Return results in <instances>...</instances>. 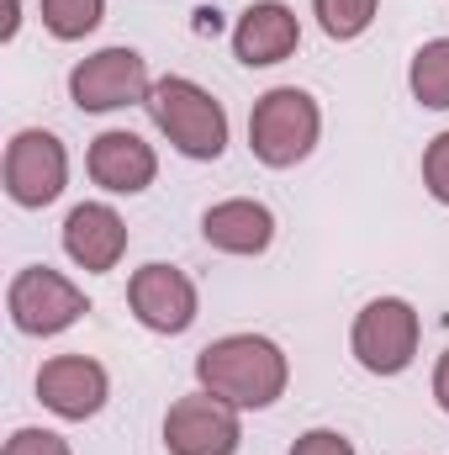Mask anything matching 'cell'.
I'll return each instance as SVG.
<instances>
[{"instance_id":"obj_18","label":"cell","mask_w":449,"mask_h":455,"mask_svg":"<svg viewBox=\"0 0 449 455\" xmlns=\"http://www.w3.org/2000/svg\"><path fill=\"white\" fill-rule=\"evenodd\" d=\"M423 186H429L434 202L449 207V132H439V138L429 143V154H423Z\"/></svg>"},{"instance_id":"obj_17","label":"cell","mask_w":449,"mask_h":455,"mask_svg":"<svg viewBox=\"0 0 449 455\" xmlns=\"http://www.w3.org/2000/svg\"><path fill=\"white\" fill-rule=\"evenodd\" d=\"M375 5L381 0H312V11H318V27L338 37V43H349V37H359L370 21H375Z\"/></svg>"},{"instance_id":"obj_3","label":"cell","mask_w":449,"mask_h":455,"mask_svg":"<svg viewBox=\"0 0 449 455\" xmlns=\"http://www.w3.org/2000/svg\"><path fill=\"white\" fill-rule=\"evenodd\" d=\"M318 127H323V112L307 91L296 85H280V91H264L254 101V116H248V148L259 164L270 170H291L312 154L318 143Z\"/></svg>"},{"instance_id":"obj_9","label":"cell","mask_w":449,"mask_h":455,"mask_svg":"<svg viewBox=\"0 0 449 455\" xmlns=\"http://www.w3.org/2000/svg\"><path fill=\"white\" fill-rule=\"evenodd\" d=\"M127 302H132L138 323L154 329V334H185L196 323V286L175 265H143V270H132Z\"/></svg>"},{"instance_id":"obj_2","label":"cell","mask_w":449,"mask_h":455,"mask_svg":"<svg viewBox=\"0 0 449 455\" xmlns=\"http://www.w3.org/2000/svg\"><path fill=\"white\" fill-rule=\"evenodd\" d=\"M148 116H154V127L185 154V159H217L227 148V112L223 101L212 96V91H201L196 80H180V75H169V80H159L154 91H148Z\"/></svg>"},{"instance_id":"obj_13","label":"cell","mask_w":449,"mask_h":455,"mask_svg":"<svg viewBox=\"0 0 449 455\" xmlns=\"http://www.w3.org/2000/svg\"><path fill=\"white\" fill-rule=\"evenodd\" d=\"M64 249L80 270H116V259L127 254V223L116 218L106 202H85L69 212L64 223Z\"/></svg>"},{"instance_id":"obj_12","label":"cell","mask_w":449,"mask_h":455,"mask_svg":"<svg viewBox=\"0 0 449 455\" xmlns=\"http://www.w3.org/2000/svg\"><path fill=\"white\" fill-rule=\"evenodd\" d=\"M91 180L96 186H106L116 196H138V191H148L154 186V175H159V159H154V148L138 138V132H101L96 143H91Z\"/></svg>"},{"instance_id":"obj_20","label":"cell","mask_w":449,"mask_h":455,"mask_svg":"<svg viewBox=\"0 0 449 455\" xmlns=\"http://www.w3.org/2000/svg\"><path fill=\"white\" fill-rule=\"evenodd\" d=\"M291 455H354V445H349L338 429H307V435L291 445Z\"/></svg>"},{"instance_id":"obj_10","label":"cell","mask_w":449,"mask_h":455,"mask_svg":"<svg viewBox=\"0 0 449 455\" xmlns=\"http://www.w3.org/2000/svg\"><path fill=\"white\" fill-rule=\"evenodd\" d=\"M106 392H112V381H106V371H101L91 355H53V360L37 371V397H43V408H53V413L69 419V424L96 419V413L106 408Z\"/></svg>"},{"instance_id":"obj_7","label":"cell","mask_w":449,"mask_h":455,"mask_svg":"<svg viewBox=\"0 0 449 455\" xmlns=\"http://www.w3.org/2000/svg\"><path fill=\"white\" fill-rule=\"evenodd\" d=\"M148 64L132 48H101L85 64H75L69 75V96L80 112H116V107H138L148 101Z\"/></svg>"},{"instance_id":"obj_5","label":"cell","mask_w":449,"mask_h":455,"mask_svg":"<svg viewBox=\"0 0 449 455\" xmlns=\"http://www.w3.org/2000/svg\"><path fill=\"white\" fill-rule=\"evenodd\" d=\"M354 360L370 371V376H397V371H407L413 365V355H418V313H413V302H402V297H375L359 318H354Z\"/></svg>"},{"instance_id":"obj_19","label":"cell","mask_w":449,"mask_h":455,"mask_svg":"<svg viewBox=\"0 0 449 455\" xmlns=\"http://www.w3.org/2000/svg\"><path fill=\"white\" fill-rule=\"evenodd\" d=\"M0 455H69V445H64L53 429H16Z\"/></svg>"},{"instance_id":"obj_6","label":"cell","mask_w":449,"mask_h":455,"mask_svg":"<svg viewBox=\"0 0 449 455\" xmlns=\"http://www.w3.org/2000/svg\"><path fill=\"white\" fill-rule=\"evenodd\" d=\"M64 180H69V154H64V143L53 132L27 127V132H16L5 143V196L16 207H48V202H59Z\"/></svg>"},{"instance_id":"obj_22","label":"cell","mask_w":449,"mask_h":455,"mask_svg":"<svg viewBox=\"0 0 449 455\" xmlns=\"http://www.w3.org/2000/svg\"><path fill=\"white\" fill-rule=\"evenodd\" d=\"M5 5V21H0V37H16V0H0Z\"/></svg>"},{"instance_id":"obj_11","label":"cell","mask_w":449,"mask_h":455,"mask_svg":"<svg viewBox=\"0 0 449 455\" xmlns=\"http://www.w3.org/2000/svg\"><path fill=\"white\" fill-rule=\"evenodd\" d=\"M302 43V27H296V11L280 5V0H259L238 16L232 27V53L248 64V69H264V64H280L291 59Z\"/></svg>"},{"instance_id":"obj_14","label":"cell","mask_w":449,"mask_h":455,"mask_svg":"<svg viewBox=\"0 0 449 455\" xmlns=\"http://www.w3.org/2000/svg\"><path fill=\"white\" fill-rule=\"evenodd\" d=\"M201 233H207V243H212V249H223V254H264V249H270V238H275V218H270V207H264V202L232 196V202L207 207Z\"/></svg>"},{"instance_id":"obj_16","label":"cell","mask_w":449,"mask_h":455,"mask_svg":"<svg viewBox=\"0 0 449 455\" xmlns=\"http://www.w3.org/2000/svg\"><path fill=\"white\" fill-rule=\"evenodd\" d=\"M101 16H106V0H43V27L53 37H64V43L96 32Z\"/></svg>"},{"instance_id":"obj_1","label":"cell","mask_w":449,"mask_h":455,"mask_svg":"<svg viewBox=\"0 0 449 455\" xmlns=\"http://www.w3.org/2000/svg\"><path fill=\"white\" fill-rule=\"evenodd\" d=\"M196 376L212 397H223L232 408H270L286 392L291 365L280 344L259 339V334H227L196 355Z\"/></svg>"},{"instance_id":"obj_4","label":"cell","mask_w":449,"mask_h":455,"mask_svg":"<svg viewBox=\"0 0 449 455\" xmlns=\"http://www.w3.org/2000/svg\"><path fill=\"white\" fill-rule=\"evenodd\" d=\"M5 313L21 334L48 339V334H64L85 313V291L48 265H27V270H16V281L5 291Z\"/></svg>"},{"instance_id":"obj_8","label":"cell","mask_w":449,"mask_h":455,"mask_svg":"<svg viewBox=\"0 0 449 455\" xmlns=\"http://www.w3.org/2000/svg\"><path fill=\"white\" fill-rule=\"evenodd\" d=\"M164 445L175 455H238V445H243L238 408L212 392L180 397L164 419Z\"/></svg>"},{"instance_id":"obj_15","label":"cell","mask_w":449,"mask_h":455,"mask_svg":"<svg viewBox=\"0 0 449 455\" xmlns=\"http://www.w3.org/2000/svg\"><path fill=\"white\" fill-rule=\"evenodd\" d=\"M407 80H413V96H418L423 107L449 112V37H434V43H423V48L413 53Z\"/></svg>"},{"instance_id":"obj_21","label":"cell","mask_w":449,"mask_h":455,"mask_svg":"<svg viewBox=\"0 0 449 455\" xmlns=\"http://www.w3.org/2000/svg\"><path fill=\"white\" fill-rule=\"evenodd\" d=\"M434 397H439V408L449 413V349L439 355V371H434Z\"/></svg>"}]
</instances>
